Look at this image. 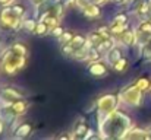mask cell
<instances>
[{
	"mask_svg": "<svg viewBox=\"0 0 151 140\" xmlns=\"http://www.w3.org/2000/svg\"><path fill=\"white\" fill-rule=\"evenodd\" d=\"M116 105H117V96L110 95V93L106 95V96H103L100 101H99V109H100V112H104V114L113 111Z\"/></svg>",
	"mask_w": 151,
	"mask_h": 140,
	"instance_id": "obj_1",
	"label": "cell"
},
{
	"mask_svg": "<svg viewBox=\"0 0 151 140\" xmlns=\"http://www.w3.org/2000/svg\"><path fill=\"white\" fill-rule=\"evenodd\" d=\"M119 37H120V43H122L123 45H132V44H134V41H135L134 34H132V32H129V31H123Z\"/></svg>",
	"mask_w": 151,
	"mask_h": 140,
	"instance_id": "obj_10",
	"label": "cell"
},
{
	"mask_svg": "<svg viewBox=\"0 0 151 140\" xmlns=\"http://www.w3.org/2000/svg\"><path fill=\"white\" fill-rule=\"evenodd\" d=\"M1 96L7 102H15L18 99H22V93L15 91L13 88H4V89H1Z\"/></svg>",
	"mask_w": 151,
	"mask_h": 140,
	"instance_id": "obj_3",
	"label": "cell"
},
{
	"mask_svg": "<svg viewBox=\"0 0 151 140\" xmlns=\"http://www.w3.org/2000/svg\"><path fill=\"white\" fill-rule=\"evenodd\" d=\"M114 22H119V23H126V22H128V15H125V13L117 15V16H116V19H114Z\"/></svg>",
	"mask_w": 151,
	"mask_h": 140,
	"instance_id": "obj_19",
	"label": "cell"
},
{
	"mask_svg": "<svg viewBox=\"0 0 151 140\" xmlns=\"http://www.w3.org/2000/svg\"><path fill=\"white\" fill-rule=\"evenodd\" d=\"M73 34L70 32V31H63V34H62V37H60V43L65 45V44H69L72 40H73Z\"/></svg>",
	"mask_w": 151,
	"mask_h": 140,
	"instance_id": "obj_15",
	"label": "cell"
},
{
	"mask_svg": "<svg viewBox=\"0 0 151 140\" xmlns=\"http://www.w3.org/2000/svg\"><path fill=\"white\" fill-rule=\"evenodd\" d=\"M35 26H37V23H35L32 19H28V21L25 22V28L29 29V31H35Z\"/></svg>",
	"mask_w": 151,
	"mask_h": 140,
	"instance_id": "obj_20",
	"label": "cell"
},
{
	"mask_svg": "<svg viewBox=\"0 0 151 140\" xmlns=\"http://www.w3.org/2000/svg\"><path fill=\"white\" fill-rule=\"evenodd\" d=\"M137 86H138V89H139V91H145V89L150 86V82H148V79H147V77H141V79L138 80Z\"/></svg>",
	"mask_w": 151,
	"mask_h": 140,
	"instance_id": "obj_17",
	"label": "cell"
},
{
	"mask_svg": "<svg viewBox=\"0 0 151 140\" xmlns=\"http://www.w3.org/2000/svg\"><path fill=\"white\" fill-rule=\"evenodd\" d=\"M3 129H4V126H3V120L0 118V133L3 131Z\"/></svg>",
	"mask_w": 151,
	"mask_h": 140,
	"instance_id": "obj_23",
	"label": "cell"
},
{
	"mask_svg": "<svg viewBox=\"0 0 151 140\" xmlns=\"http://www.w3.org/2000/svg\"><path fill=\"white\" fill-rule=\"evenodd\" d=\"M122 98L128 104H138V101H139V89H138V86H134V88L129 86L125 92L122 93Z\"/></svg>",
	"mask_w": 151,
	"mask_h": 140,
	"instance_id": "obj_2",
	"label": "cell"
},
{
	"mask_svg": "<svg viewBox=\"0 0 151 140\" xmlns=\"http://www.w3.org/2000/svg\"><path fill=\"white\" fill-rule=\"evenodd\" d=\"M122 58V53H120V48H116V47H113L110 51H109V60L111 61V64L113 63H116L117 60H120Z\"/></svg>",
	"mask_w": 151,
	"mask_h": 140,
	"instance_id": "obj_11",
	"label": "cell"
},
{
	"mask_svg": "<svg viewBox=\"0 0 151 140\" xmlns=\"http://www.w3.org/2000/svg\"><path fill=\"white\" fill-rule=\"evenodd\" d=\"M113 69H114L116 72H125V70L128 69V60L122 57L120 60H117L116 63H113Z\"/></svg>",
	"mask_w": 151,
	"mask_h": 140,
	"instance_id": "obj_13",
	"label": "cell"
},
{
	"mask_svg": "<svg viewBox=\"0 0 151 140\" xmlns=\"http://www.w3.org/2000/svg\"><path fill=\"white\" fill-rule=\"evenodd\" d=\"M57 139H69V136H66V134H60Z\"/></svg>",
	"mask_w": 151,
	"mask_h": 140,
	"instance_id": "obj_24",
	"label": "cell"
},
{
	"mask_svg": "<svg viewBox=\"0 0 151 140\" xmlns=\"http://www.w3.org/2000/svg\"><path fill=\"white\" fill-rule=\"evenodd\" d=\"M9 1H10V0H0V3H1V4H7Z\"/></svg>",
	"mask_w": 151,
	"mask_h": 140,
	"instance_id": "obj_26",
	"label": "cell"
},
{
	"mask_svg": "<svg viewBox=\"0 0 151 140\" xmlns=\"http://www.w3.org/2000/svg\"><path fill=\"white\" fill-rule=\"evenodd\" d=\"M12 9H13V12H15L18 16H22L24 12H25V6H24V4H13Z\"/></svg>",
	"mask_w": 151,
	"mask_h": 140,
	"instance_id": "obj_18",
	"label": "cell"
},
{
	"mask_svg": "<svg viewBox=\"0 0 151 140\" xmlns=\"http://www.w3.org/2000/svg\"><path fill=\"white\" fill-rule=\"evenodd\" d=\"M44 0H32V3H35V4H41Z\"/></svg>",
	"mask_w": 151,
	"mask_h": 140,
	"instance_id": "obj_25",
	"label": "cell"
},
{
	"mask_svg": "<svg viewBox=\"0 0 151 140\" xmlns=\"http://www.w3.org/2000/svg\"><path fill=\"white\" fill-rule=\"evenodd\" d=\"M88 131H90V127H88V124H87L85 121H79V123L75 126L73 136H75L76 139H82V137H85V136L88 134Z\"/></svg>",
	"mask_w": 151,
	"mask_h": 140,
	"instance_id": "obj_5",
	"label": "cell"
},
{
	"mask_svg": "<svg viewBox=\"0 0 151 140\" xmlns=\"http://www.w3.org/2000/svg\"><path fill=\"white\" fill-rule=\"evenodd\" d=\"M101 10L100 7L97 6V4H93V3H90L85 9H84V15L87 16V18H97V16H100Z\"/></svg>",
	"mask_w": 151,
	"mask_h": 140,
	"instance_id": "obj_6",
	"label": "cell"
},
{
	"mask_svg": "<svg viewBox=\"0 0 151 140\" xmlns=\"http://www.w3.org/2000/svg\"><path fill=\"white\" fill-rule=\"evenodd\" d=\"M62 34H63V29L60 26H54L53 31H51V35L53 37H62Z\"/></svg>",
	"mask_w": 151,
	"mask_h": 140,
	"instance_id": "obj_22",
	"label": "cell"
},
{
	"mask_svg": "<svg viewBox=\"0 0 151 140\" xmlns=\"http://www.w3.org/2000/svg\"><path fill=\"white\" fill-rule=\"evenodd\" d=\"M94 1H104V0H94Z\"/></svg>",
	"mask_w": 151,
	"mask_h": 140,
	"instance_id": "obj_28",
	"label": "cell"
},
{
	"mask_svg": "<svg viewBox=\"0 0 151 140\" xmlns=\"http://www.w3.org/2000/svg\"><path fill=\"white\" fill-rule=\"evenodd\" d=\"M90 73L94 75V76H97V77H100V76H104L107 73V67H106V64H103V63H100L97 60L96 63H93L90 66Z\"/></svg>",
	"mask_w": 151,
	"mask_h": 140,
	"instance_id": "obj_4",
	"label": "cell"
},
{
	"mask_svg": "<svg viewBox=\"0 0 151 140\" xmlns=\"http://www.w3.org/2000/svg\"><path fill=\"white\" fill-rule=\"evenodd\" d=\"M49 28H50V26H49L46 22H38L37 26H35V31H34V32H35L37 35H40V37H44V35L47 34Z\"/></svg>",
	"mask_w": 151,
	"mask_h": 140,
	"instance_id": "obj_12",
	"label": "cell"
},
{
	"mask_svg": "<svg viewBox=\"0 0 151 140\" xmlns=\"http://www.w3.org/2000/svg\"><path fill=\"white\" fill-rule=\"evenodd\" d=\"M113 1H123V0H113Z\"/></svg>",
	"mask_w": 151,
	"mask_h": 140,
	"instance_id": "obj_27",
	"label": "cell"
},
{
	"mask_svg": "<svg viewBox=\"0 0 151 140\" xmlns=\"http://www.w3.org/2000/svg\"><path fill=\"white\" fill-rule=\"evenodd\" d=\"M69 44L72 45L73 51H75V50H81V48H84L85 44H87V38H85V37H82V35H75V37H73V40H72Z\"/></svg>",
	"mask_w": 151,
	"mask_h": 140,
	"instance_id": "obj_8",
	"label": "cell"
},
{
	"mask_svg": "<svg viewBox=\"0 0 151 140\" xmlns=\"http://www.w3.org/2000/svg\"><path fill=\"white\" fill-rule=\"evenodd\" d=\"M139 32L144 34V35H150L151 34V22H144V23H141Z\"/></svg>",
	"mask_w": 151,
	"mask_h": 140,
	"instance_id": "obj_16",
	"label": "cell"
},
{
	"mask_svg": "<svg viewBox=\"0 0 151 140\" xmlns=\"http://www.w3.org/2000/svg\"><path fill=\"white\" fill-rule=\"evenodd\" d=\"M12 53L13 54H16V55H27V48L25 45H22V44H15V45H12Z\"/></svg>",
	"mask_w": 151,
	"mask_h": 140,
	"instance_id": "obj_14",
	"label": "cell"
},
{
	"mask_svg": "<svg viewBox=\"0 0 151 140\" xmlns=\"http://www.w3.org/2000/svg\"><path fill=\"white\" fill-rule=\"evenodd\" d=\"M31 130H32V127H31V124H28V123H24V124H21L18 129H16V131H15V136L16 137H27L29 133H31Z\"/></svg>",
	"mask_w": 151,
	"mask_h": 140,
	"instance_id": "obj_7",
	"label": "cell"
},
{
	"mask_svg": "<svg viewBox=\"0 0 151 140\" xmlns=\"http://www.w3.org/2000/svg\"><path fill=\"white\" fill-rule=\"evenodd\" d=\"M142 54L145 55V57H150L151 58V41H148L145 47H144V50H142Z\"/></svg>",
	"mask_w": 151,
	"mask_h": 140,
	"instance_id": "obj_21",
	"label": "cell"
},
{
	"mask_svg": "<svg viewBox=\"0 0 151 140\" xmlns=\"http://www.w3.org/2000/svg\"><path fill=\"white\" fill-rule=\"evenodd\" d=\"M12 109L16 112V114H24L27 109H28V104L27 102H24V101H21V99H18V101H15V102H12Z\"/></svg>",
	"mask_w": 151,
	"mask_h": 140,
	"instance_id": "obj_9",
	"label": "cell"
}]
</instances>
